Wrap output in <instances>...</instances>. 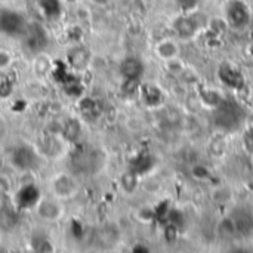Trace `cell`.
<instances>
[{"instance_id": "1", "label": "cell", "mask_w": 253, "mask_h": 253, "mask_svg": "<svg viewBox=\"0 0 253 253\" xmlns=\"http://www.w3.org/2000/svg\"><path fill=\"white\" fill-rule=\"evenodd\" d=\"M242 113L239 107L233 102H222L218 105V111L215 116V122L218 126L224 129H234L240 123Z\"/></svg>"}, {"instance_id": "2", "label": "cell", "mask_w": 253, "mask_h": 253, "mask_svg": "<svg viewBox=\"0 0 253 253\" xmlns=\"http://www.w3.org/2000/svg\"><path fill=\"white\" fill-rule=\"evenodd\" d=\"M227 21L234 28H243L251 21V12L245 1L231 0L227 4Z\"/></svg>"}, {"instance_id": "3", "label": "cell", "mask_w": 253, "mask_h": 253, "mask_svg": "<svg viewBox=\"0 0 253 253\" xmlns=\"http://www.w3.org/2000/svg\"><path fill=\"white\" fill-rule=\"evenodd\" d=\"M24 27V19L19 13L3 10L0 13V30L9 36H16Z\"/></svg>"}, {"instance_id": "4", "label": "cell", "mask_w": 253, "mask_h": 253, "mask_svg": "<svg viewBox=\"0 0 253 253\" xmlns=\"http://www.w3.org/2000/svg\"><path fill=\"white\" fill-rule=\"evenodd\" d=\"M144 73V65L138 58H126L122 62V74L125 79H135L138 80Z\"/></svg>"}, {"instance_id": "5", "label": "cell", "mask_w": 253, "mask_h": 253, "mask_svg": "<svg viewBox=\"0 0 253 253\" xmlns=\"http://www.w3.org/2000/svg\"><path fill=\"white\" fill-rule=\"evenodd\" d=\"M61 213H62V208L58 203V200H46L39 205V215L43 219L53 221V219H58Z\"/></svg>"}, {"instance_id": "6", "label": "cell", "mask_w": 253, "mask_h": 253, "mask_svg": "<svg viewBox=\"0 0 253 253\" xmlns=\"http://www.w3.org/2000/svg\"><path fill=\"white\" fill-rule=\"evenodd\" d=\"M219 77L230 87H240L243 84V76L236 68H233L230 65H222L221 67Z\"/></svg>"}, {"instance_id": "7", "label": "cell", "mask_w": 253, "mask_h": 253, "mask_svg": "<svg viewBox=\"0 0 253 253\" xmlns=\"http://www.w3.org/2000/svg\"><path fill=\"white\" fill-rule=\"evenodd\" d=\"M40 199V193L34 185L22 187L18 193V203L21 208H33Z\"/></svg>"}, {"instance_id": "8", "label": "cell", "mask_w": 253, "mask_h": 253, "mask_svg": "<svg viewBox=\"0 0 253 253\" xmlns=\"http://www.w3.org/2000/svg\"><path fill=\"white\" fill-rule=\"evenodd\" d=\"M175 30H176L179 37L188 39L197 31V24H196V21L193 18L181 16V18H178L175 21Z\"/></svg>"}, {"instance_id": "9", "label": "cell", "mask_w": 253, "mask_h": 253, "mask_svg": "<svg viewBox=\"0 0 253 253\" xmlns=\"http://www.w3.org/2000/svg\"><path fill=\"white\" fill-rule=\"evenodd\" d=\"M53 188H55V193L58 197H67L71 194V191L76 188L74 187V182L70 176L67 175H59L55 182H53Z\"/></svg>"}, {"instance_id": "10", "label": "cell", "mask_w": 253, "mask_h": 253, "mask_svg": "<svg viewBox=\"0 0 253 253\" xmlns=\"http://www.w3.org/2000/svg\"><path fill=\"white\" fill-rule=\"evenodd\" d=\"M154 160L150 154L144 153V154H139L133 162H132V172L135 173H144L147 172L151 166H153Z\"/></svg>"}, {"instance_id": "11", "label": "cell", "mask_w": 253, "mask_h": 253, "mask_svg": "<svg viewBox=\"0 0 253 253\" xmlns=\"http://www.w3.org/2000/svg\"><path fill=\"white\" fill-rule=\"evenodd\" d=\"M68 59L71 62L73 67L76 68H82L86 65L87 62V53L82 49V47H74L70 53H68Z\"/></svg>"}, {"instance_id": "12", "label": "cell", "mask_w": 253, "mask_h": 253, "mask_svg": "<svg viewBox=\"0 0 253 253\" xmlns=\"http://www.w3.org/2000/svg\"><path fill=\"white\" fill-rule=\"evenodd\" d=\"M13 163L16 168H21V169H25L28 166H31V151L27 150V148H19L15 156H13Z\"/></svg>"}, {"instance_id": "13", "label": "cell", "mask_w": 253, "mask_h": 253, "mask_svg": "<svg viewBox=\"0 0 253 253\" xmlns=\"http://www.w3.org/2000/svg\"><path fill=\"white\" fill-rule=\"evenodd\" d=\"M234 225H236V230L243 233V234H248L253 230V221L251 218V215L248 213H242L237 216V219L234 221Z\"/></svg>"}, {"instance_id": "14", "label": "cell", "mask_w": 253, "mask_h": 253, "mask_svg": "<svg viewBox=\"0 0 253 253\" xmlns=\"http://www.w3.org/2000/svg\"><path fill=\"white\" fill-rule=\"evenodd\" d=\"M160 96H162L160 90H159L157 87H154V86H147L145 90H144V99H145V102H147L148 105H156V104H159Z\"/></svg>"}, {"instance_id": "15", "label": "cell", "mask_w": 253, "mask_h": 253, "mask_svg": "<svg viewBox=\"0 0 253 253\" xmlns=\"http://www.w3.org/2000/svg\"><path fill=\"white\" fill-rule=\"evenodd\" d=\"M40 6L47 16H56L61 9L58 0H40Z\"/></svg>"}, {"instance_id": "16", "label": "cell", "mask_w": 253, "mask_h": 253, "mask_svg": "<svg viewBox=\"0 0 253 253\" xmlns=\"http://www.w3.org/2000/svg\"><path fill=\"white\" fill-rule=\"evenodd\" d=\"M122 185L126 191H133L135 187H136V173L135 172H129L126 175H123L122 178Z\"/></svg>"}, {"instance_id": "17", "label": "cell", "mask_w": 253, "mask_h": 253, "mask_svg": "<svg viewBox=\"0 0 253 253\" xmlns=\"http://www.w3.org/2000/svg\"><path fill=\"white\" fill-rule=\"evenodd\" d=\"M159 53H160L163 58H170V56H173V53H175V44H173V43H169V42L162 43V44L159 46Z\"/></svg>"}, {"instance_id": "18", "label": "cell", "mask_w": 253, "mask_h": 253, "mask_svg": "<svg viewBox=\"0 0 253 253\" xmlns=\"http://www.w3.org/2000/svg\"><path fill=\"white\" fill-rule=\"evenodd\" d=\"M219 231H221V234L222 236H231L234 231H236V225H234V222L233 221H228V219H225L222 224H221V227H219Z\"/></svg>"}, {"instance_id": "19", "label": "cell", "mask_w": 253, "mask_h": 253, "mask_svg": "<svg viewBox=\"0 0 253 253\" xmlns=\"http://www.w3.org/2000/svg\"><path fill=\"white\" fill-rule=\"evenodd\" d=\"M176 3L182 10L188 12V10H193L199 4V0H176Z\"/></svg>"}, {"instance_id": "20", "label": "cell", "mask_w": 253, "mask_h": 253, "mask_svg": "<svg viewBox=\"0 0 253 253\" xmlns=\"http://www.w3.org/2000/svg\"><path fill=\"white\" fill-rule=\"evenodd\" d=\"M203 98L211 105H219L221 104V99H219L218 93H215V92H205L203 93Z\"/></svg>"}, {"instance_id": "21", "label": "cell", "mask_w": 253, "mask_h": 253, "mask_svg": "<svg viewBox=\"0 0 253 253\" xmlns=\"http://www.w3.org/2000/svg\"><path fill=\"white\" fill-rule=\"evenodd\" d=\"M136 87H138V80H135V79H126V82L123 84V90L126 93H133L136 90Z\"/></svg>"}, {"instance_id": "22", "label": "cell", "mask_w": 253, "mask_h": 253, "mask_svg": "<svg viewBox=\"0 0 253 253\" xmlns=\"http://www.w3.org/2000/svg\"><path fill=\"white\" fill-rule=\"evenodd\" d=\"M10 61H12V56L4 52V50H0V70L3 68H7L10 65Z\"/></svg>"}, {"instance_id": "23", "label": "cell", "mask_w": 253, "mask_h": 253, "mask_svg": "<svg viewBox=\"0 0 253 253\" xmlns=\"http://www.w3.org/2000/svg\"><path fill=\"white\" fill-rule=\"evenodd\" d=\"M166 239L169 240V242H173L175 240V237H176V225H173V224H169L168 227H166Z\"/></svg>"}, {"instance_id": "24", "label": "cell", "mask_w": 253, "mask_h": 253, "mask_svg": "<svg viewBox=\"0 0 253 253\" xmlns=\"http://www.w3.org/2000/svg\"><path fill=\"white\" fill-rule=\"evenodd\" d=\"M245 147L249 153H253V130H249L245 135Z\"/></svg>"}, {"instance_id": "25", "label": "cell", "mask_w": 253, "mask_h": 253, "mask_svg": "<svg viewBox=\"0 0 253 253\" xmlns=\"http://www.w3.org/2000/svg\"><path fill=\"white\" fill-rule=\"evenodd\" d=\"M9 191V184L4 178H0V199H3Z\"/></svg>"}, {"instance_id": "26", "label": "cell", "mask_w": 253, "mask_h": 253, "mask_svg": "<svg viewBox=\"0 0 253 253\" xmlns=\"http://www.w3.org/2000/svg\"><path fill=\"white\" fill-rule=\"evenodd\" d=\"M194 175H196L197 178H208V170H206L205 168L197 166V168H194Z\"/></svg>"}, {"instance_id": "27", "label": "cell", "mask_w": 253, "mask_h": 253, "mask_svg": "<svg viewBox=\"0 0 253 253\" xmlns=\"http://www.w3.org/2000/svg\"><path fill=\"white\" fill-rule=\"evenodd\" d=\"M93 4H96V6H107V4H110L113 0H90Z\"/></svg>"}]
</instances>
